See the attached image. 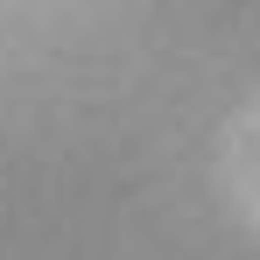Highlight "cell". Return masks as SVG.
I'll list each match as a JSON object with an SVG mask.
<instances>
[]
</instances>
